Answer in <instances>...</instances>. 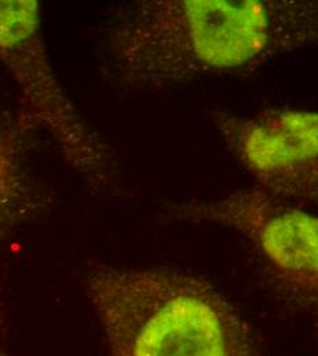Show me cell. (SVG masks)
<instances>
[{"label":"cell","instance_id":"52a82bcc","mask_svg":"<svg viewBox=\"0 0 318 356\" xmlns=\"http://www.w3.org/2000/svg\"><path fill=\"white\" fill-rule=\"evenodd\" d=\"M0 356H15L10 343L7 321L1 312H0Z\"/></svg>","mask_w":318,"mask_h":356},{"label":"cell","instance_id":"277c9868","mask_svg":"<svg viewBox=\"0 0 318 356\" xmlns=\"http://www.w3.org/2000/svg\"><path fill=\"white\" fill-rule=\"evenodd\" d=\"M0 60L18 89L25 131H43L91 188L106 186L113 172L111 152L80 118L54 73L39 1L0 0Z\"/></svg>","mask_w":318,"mask_h":356},{"label":"cell","instance_id":"5b68a950","mask_svg":"<svg viewBox=\"0 0 318 356\" xmlns=\"http://www.w3.org/2000/svg\"><path fill=\"white\" fill-rule=\"evenodd\" d=\"M209 120L255 188L303 209L318 207V111L216 110Z\"/></svg>","mask_w":318,"mask_h":356},{"label":"cell","instance_id":"6da1fadb","mask_svg":"<svg viewBox=\"0 0 318 356\" xmlns=\"http://www.w3.org/2000/svg\"><path fill=\"white\" fill-rule=\"evenodd\" d=\"M318 44V0H140L107 26V55L131 87L165 89Z\"/></svg>","mask_w":318,"mask_h":356},{"label":"cell","instance_id":"7a4b0ae2","mask_svg":"<svg viewBox=\"0 0 318 356\" xmlns=\"http://www.w3.org/2000/svg\"><path fill=\"white\" fill-rule=\"evenodd\" d=\"M86 295L109 356H260L241 314L198 274L95 264Z\"/></svg>","mask_w":318,"mask_h":356},{"label":"cell","instance_id":"3957f363","mask_svg":"<svg viewBox=\"0 0 318 356\" xmlns=\"http://www.w3.org/2000/svg\"><path fill=\"white\" fill-rule=\"evenodd\" d=\"M173 216L237 233L278 303L318 325V217L258 188L179 204Z\"/></svg>","mask_w":318,"mask_h":356},{"label":"cell","instance_id":"8992f818","mask_svg":"<svg viewBox=\"0 0 318 356\" xmlns=\"http://www.w3.org/2000/svg\"><path fill=\"white\" fill-rule=\"evenodd\" d=\"M26 134L21 122L0 110V244L19 226L42 217L49 206L31 173Z\"/></svg>","mask_w":318,"mask_h":356}]
</instances>
